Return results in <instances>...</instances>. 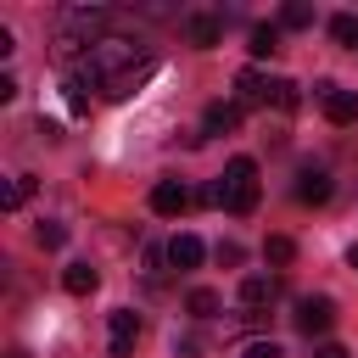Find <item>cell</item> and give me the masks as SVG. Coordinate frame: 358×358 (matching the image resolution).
Masks as SVG:
<instances>
[{
	"mask_svg": "<svg viewBox=\"0 0 358 358\" xmlns=\"http://www.w3.org/2000/svg\"><path fill=\"white\" fill-rule=\"evenodd\" d=\"M151 73H157L151 45L123 39V34H101V39L84 50V62H78V73H73V78H78L84 90H101L106 101H123V95H134Z\"/></svg>",
	"mask_w": 358,
	"mask_h": 358,
	"instance_id": "1",
	"label": "cell"
},
{
	"mask_svg": "<svg viewBox=\"0 0 358 358\" xmlns=\"http://www.w3.org/2000/svg\"><path fill=\"white\" fill-rule=\"evenodd\" d=\"M213 190H218V207H224V213L246 218V213L257 207V190H263V185H257V162H252V157H235V162L218 173Z\"/></svg>",
	"mask_w": 358,
	"mask_h": 358,
	"instance_id": "2",
	"label": "cell"
},
{
	"mask_svg": "<svg viewBox=\"0 0 358 358\" xmlns=\"http://www.w3.org/2000/svg\"><path fill=\"white\" fill-rule=\"evenodd\" d=\"M235 90H241V106H296V84L291 78H268V73H257V67H241L235 73Z\"/></svg>",
	"mask_w": 358,
	"mask_h": 358,
	"instance_id": "3",
	"label": "cell"
},
{
	"mask_svg": "<svg viewBox=\"0 0 358 358\" xmlns=\"http://www.w3.org/2000/svg\"><path fill=\"white\" fill-rule=\"evenodd\" d=\"M291 190H296V201H302V207H324L336 185H330V168H324V162H302Z\"/></svg>",
	"mask_w": 358,
	"mask_h": 358,
	"instance_id": "4",
	"label": "cell"
},
{
	"mask_svg": "<svg viewBox=\"0 0 358 358\" xmlns=\"http://www.w3.org/2000/svg\"><path fill=\"white\" fill-rule=\"evenodd\" d=\"M190 207H196V190H185L179 179H157V185H151V213L179 218V213H190Z\"/></svg>",
	"mask_w": 358,
	"mask_h": 358,
	"instance_id": "5",
	"label": "cell"
},
{
	"mask_svg": "<svg viewBox=\"0 0 358 358\" xmlns=\"http://www.w3.org/2000/svg\"><path fill=\"white\" fill-rule=\"evenodd\" d=\"M134 341H140V319H134V308H117L112 324H106V352L112 358H134Z\"/></svg>",
	"mask_w": 358,
	"mask_h": 358,
	"instance_id": "6",
	"label": "cell"
},
{
	"mask_svg": "<svg viewBox=\"0 0 358 358\" xmlns=\"http://www.w3.org/2000/svg\"><path fill=\"white\" fill-rule=\"evenodd\" d=\"M319 106H324V117H330L336 129L358 123V90H341V84H319Z\"/></svg>",
	"mask_w": 358,
	"mask_h": 358,
	"instance_id": "7",
	"label": "cell"
},
{
	"mask_svg": "<svg viewBox=\"0 0 358 358\" xmlns=\"http://www.w3.org/2000/svg\"><path fill=\"white\" fill-rule=\"evenodd\" d=\"M330 324H336V302L330 296H302L296 302V330L302 336H324Z\"/></svg>",
	"mask_w": 358,
	"mask_h": 358,
	"instance_id": "8",
	"label": "cell"
},
{
	"mask_svg": "<svg viewBox=\"0 0 358 358\" xmlns=\"http://www.w3.org/2000/svg\"><path fill=\"white\" fill-rule=\"evenodd\" d=\"M185 39L201 45V50L218 45V39H224V17H218V11H185Z\"/></svg>",
	"mask_w": 358,
	"mask_h": 358,
	"instance_id": "9",
	"label": "cell"
},
{
	"mask_svg": "<svg viewBox=\"0 0 358 358\" xmlns=\"http://www.w3.org/2000/svg\"><path fill=\"white\" fill-rule=\"evenodd\" d=\"M274 296H280V280H274V274H246V280H241V308H246V313L268 308Z\"/></svg>",
	"mask_w": 358,
	"mask_h": 358,
	"instance_id": "10",
	"label": "cell"
},
{
	"mask_svg": "<svg viewBox=\"0 0 358 358\" xmlns=\"http://www.w3.org/2000/svg\"><path fill=\"white\" fill-rule=\"evenodd\" d=\"M241 129V101H213L201 112V134H235Z\"/></svg>",
	"mask_w": 358,
	"mask_h": 358,
	"instance_id": "11",
	"label": "cell"
},
{
	"mask_svg": "<svg viewBox=\"0 0 358 358\" xmlns=\"http://www.w3.org/2000/svg\"><path fill=\"white\" fill-rule=\"evenodd\" d=\"M162 252H168V268H196V263L207 257V246H201L196 235H173Z\"/></svg>",
	"mask_w": 358,
	"mask_h": 358,
	"instance_id": "12",
	"label": "cell"
},
{
	"mask_svg": "<svg viewBox=\"0 0 358 358\" xmlns=\"http://www.w3.org/2000/svg\"><path fill=\"white\" fill-rule=\"evenodd\" d=\"M62 285H67L73 296H90V291L101 285V274H95L90 263H67V274H62Z\"/></svg>",
	"mask_w": 358,
	"mask_h": 358,
	"instance_id": "13",
	"label": "cell"
},
{
	"mask_svg": "<svg viewBox=\"0 0 358 358\" xmlns=\"http://www.w3.org/2000/svg\"><path fill=\"white\" fill-rule=\"evenodd\" d=\"M246 45H252V56H274L280 50V22H257Z\"/></svg>",
	"mask_w": 358,
	"mask_h": 358,
	"instance_id": "14",
	"label": "cell"
},
{
	"mask_svg": "<svg viewBox=\"0 0 358 358\" xmlns=\"http://www.w3.org/2000/svg\"><path fill=\"white\" fill-rule=\"evenodd\" d=\"M28 196H34V179H28V173H17V179H11L6 190H0V207H6V213H17V207H22Z\"/></svg>",
	"mask_w": 358,
	"mask_h": 358,
	"instance_id": "15",
	"label": "cell"
},
{
	"mask_svg": "<svg viewBox=\"0 0 358 358\" xmlns=\"http://www.w3.org/2000/svg\"><path fill=\"white\" fill-rule=\"evenodd\" d=\"M185 308H190V319H213V313H218V291H207V285H196V291L185 296Z\"/></svg>",
	"mask_w": 358,
	"mask_h": 358,
	"instance_id": "16",
	"label": "cell"
},
{
	"mask_svg": "<svg viewBox=\"0 0 358 358\" xmlns=\"http://www.w3.org/2000/svg\"><path fill=\"white\" fill-rule=\"evenodd\" d=\"M330 39L336 45H358V11H336L330 17Z\"/></svg>",
	"mask_w": 358,
	"mask_h": 358,
	"instance_id": "17",
	"label": "cell"
},
{
	"mask_svg": "<svg viewBox=\"0 0 358 358\" xmlns=\"http://www.w3.org/2000/svg\"><path fill=\"white\" fill-rule=\"evenodd\" d=\"M263 257H268V263H280V268H285V263H291V257H296V241H291V235H268V241H263Z\"/></svg>",
	"mask_w": 358,
	"mask_h": 358,
	"instance_id": "18",
	"label": "cell"
},
{
	"mask_svg": "<svg viewBox=\"0 0 358 358\" xmlns=\"http://www.w3.org/2000/svg\"><path fill=\"white\" fill-rule=\"evenodd\" d=\"M34 241H39V246H45V252H56V246H67V229H62V224H56V218H45V224H39V229H34Z\"/></svg>",
	"mask_w": 358,
	"mask_h": 358,
	"instance_id": "19",
	"label": "cell"
},
{
	"mask_svg": "<svg viewBox=\"0 0 358 358\" xmlns=\"http://www.w3.org/2000/svg\"><path fill=\"white\" fill-rule=\"evenodd\" d=\"M280 28H313V11L308 6H285L280 11Z\"/></svg>",
	"mask_w": 358,
	"mask_h": 358,
	"instance_id": "20",
	"label": "cell"
},
{
	"mask_svg": "<svg viewBox=\"0 0 358 358\" xmlns=\"http://www.w3.org/2000/svg\"><path fill=\"white\" fill-rule=\"evenodd\" d=\"M162 263H168V252H157V246H145V274H151V285L162 280Z\"/></svg>",
	"mask_w": 358,
	"mask_h": 358,
	"instance_id": "21",
	"label": "cell"
},
{
	"mask_svg": "<svg viewBox=\"0 0 358 358\" xmlns=\"http://www.w3.org/2000/svg\"><path fill=\"white\" fill-rule=\"evenodd\" d=\"M241 358H285V352H280V341H252Z\"/></svg>",
	"mask_w": 358,
	"mask_h": 358,
	"instance_id": "22",
	"label": "cell"
},
{
	"mask_svg": "<svg viewBox=\"0 0 358 358\" xmlns=\"http://www.w3.org/2000/svg\"><path fill=\"white\" fill-rule=\"evenodd\" d=\"M313 358H352V352H347L341 341H319V347H313Z\"/></svg>",
	"mask_w": 358,
	"mask_h": 358,
	"instance_id": "23",
	"label": "cell"
},
{
	"mask_svg": "<svg viewBox=\"0 0 358 358\" xmlns=\"http://www.w3.org/2000/svg\"><path fill=\"white\" fill-rule=\"evenodd\" d=\"M241 257H246V252H241V246H235V241H224V246H218V263H229V268H235V263H241Z\"/></svg>",
	"mask_w": 358,
	"mask_h": 358,
	"instance_id": "24",
	"label": "cell"
},
{
	"mask_svg": "<svg viewBox=\"0 0 358 358\" xmlns=\"http://www.w3.org/2000/svg\"><path fill=\"white\" fill-rule=\"evenodd\" d=\"M347 263H352V268H358V241H352V246H347Z\"/></svg>",
	"mask_w": 358,
	"mask_h": 358,
	"instance_id": "25",
	"label": "cell"
}]
</instances>
